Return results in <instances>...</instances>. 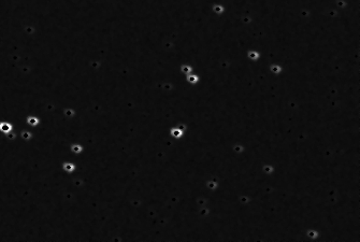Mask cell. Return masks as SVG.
I'll return each mask as SVG.
<instances>
[{"instance_id": "7a4b0ae2", "label": "cell", "mask_w": 360, "mask_h": 242, "mask_svg": "<svg viewBox=\"0 0 360 242\" xmlns=\"http://www.w3.org/2000/svg\"><path fill=\"white\" fill-rule=\"evenodd\" d=\"M28 123L30 124V125H36V124L38 123V119H37L36 117H29V119H28Z\"/></svg>"}, {"instance_id": "3957f363", "label": "cell", "mask_w": 360, "mask_h": 242, "mask_svg": "<svg viewBox=\"0 0 360 242\" xmlns=\"http://www.w3.org/2000/svg\"><path fill=\"white\" fill-rule=\"evenodd\" d=\"M73 166H71V165H66V166H65V169H67V170H69V171H70V170H72V169H73Z\"/></svg>"}, {"instance_id": "6da1fadb", "label": "cell", "mask_w": 360, "mask_h": 242, "mask_svg": "<svg viewBox=\"0 0 360 242\" xmlns=\"http://www.w3.org/2000/svg\"><path fill=\"white\" fill-rule=\"evenodd\" d=\"M12 129V126L8 123H1L0 124V130L3 132H9Z\"/></svg>"}]
</instances>
